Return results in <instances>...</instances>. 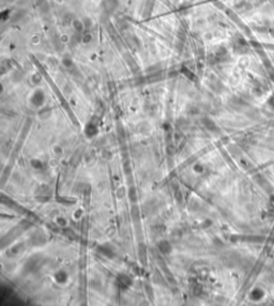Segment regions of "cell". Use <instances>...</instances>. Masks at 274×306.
<instances>
[{
	"label": "cell",
	"instance_id": "obj_6",
	"mask_svg": "<svg viewBox=\"0 0 274 306\" xmlns=\"http://www.w3.org/2000/svg\"><path fill=\"white\" fill-rule=\"evenodd\" d=\"M56 223H57L59 226H61V227H65V226L68 225V221H67V218H64V217H62V216L57 217V218H56Z\"/></svg>",
	"mask_w": 274,
	"mask_h": 306
},
{
	"label": "cell",
	"instance_id": "obj_1",
	"mask_svg": "<svg viewBox=\"0 0 274 306\" xmlns=\"http://www.w3.org/2000/svg\"><path fill=\"white\" fill-rule=\"evenodd\" d=\"M158 249H160V251L162 254H164V255H168L169 253H171V249H172L170 243L168 242V241H161L158 244Z\"/></svg>",
	"mask_w": 274,
	"mask_h": 306
},
{
	"label": "cell",
	"instance_id": "obj_3",
	"mask_svg": "<svg viewBox=\"0 0 274 306\" xmlns=\"http://www.w3.org/2000/svg\"><path fill=\"white\" fill-rule=\"evenodd\" d=\"M30 165H31V167L34 168V169H42L43 163L40 161L39 158H32V160L30 161Z\"/></svg>",
	"mask_w": 274,
	"mask_h": 306
},
{
	"label": "cell",
	"instance_id": "obj_5",
	"mask_svg": "<svg viewBox=\"0 0 274 306\" xmlns=\"http://www.w3.org/2000/svg\"><path fill=\"white\" fill-rule=\"evenodd\" d=\"M55 278H56V281H58V283H60V284H63V283H65L67 279H68L67 274H64L63 272H58L55 275Z\"/></svg>",
	"mask_w": 274,
	"mask_h": 306
},
{
	"label": "cell",
	"instance_id": "obj_10",
	"mask_svg": "<svg viewBox=\"0 0 274 306\" xmlns=\"http://www.w3.org/2000/svg\"><path fill=\"white\" fill-rule=\"evenodd\" d=\"M132 215L134 217L138 216V209H137L136 207H133L132 208Z\"/></svg>",
	"mask_w": 274,
	"mask_h": 306
},
{
	"label": "cell",
	"instance_id": "obj_2",
	"mask_svg": "<svg viewBox=\"0 0 274 306\" xmlns=\"http://www.w3.org/2000/svg\"><path fill=\"white\" fill-rule=\"evenodd\" d=\"M119 281L121 283V285H125L126 287L132 284V279L128 276H126V275H124V274L119 275Z\"/></svg>",
	"mask_w": 274,
	"mask_h": 306
},
{
	"label": "cell",
	"instance_id": "obj_4",
	"mask_svg": "<svg viewBox=\"0 0 274 306\" xmlns=\"http://www.w3.org/2000/svg\"><path fill=\"white\" fill-rule=\"evenodd\" d=\"M51 151H53L55 156H60V155L63 154V149L60 145H54L53 148H51Z\"/></svg>",
	"mask_w": 274,
	"mask_h": 306
},
{
	"label": "cell",
	"instance_id": "obj_9",
	"mask_svg": "<svg viewBox=\"0 0 274 306\" xmlns=\"http://www.w3.org/2000/svg\"><path fill=\"white\" fill-rule=\"evenodd\" d=\"M202 170H204V168L201 167L200 164H196V165L194 166V171H195V172H197V174H201V172H202Z\"/></svg>",
	"mask_w": 274,
	"mask_h": 306
},
{
	"label": "cell",
	"instance_id": "obj_8",
	"mask_svg": "<svg viewBox=\"0 0 274 306\" xmlns=\"http://www.w3.org/2000/svg\"><path fill=\"white\" fill-rule=\"evenodd\" d=\"M81 215H82V210H81V209H78V210H76V211L74 212L73 217H74V220H78V218H80Z\"/></svg>",
	"mask_w": 274,
	"mask_h": 306
},
{
	"label": "cell",
	"instance_id": "obj_7",
	"mask_svg": "<svg viewBox=\"0 0 274 306\" xmlns=\"http://www.w3.org/2000/svg\"><path fill=\"white\" fill-rule=\"evenodd\" d=\"M128 196H130V199L132 200V201H135V200L137 199V194H136V192L134 191V190H131V191H128Z\"/></svg>",
	"mask_w": 274,
	"mask_h": 306
}]
</instances>
